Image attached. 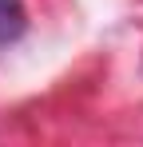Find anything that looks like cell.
Here are the masks:
<instances>
[{
  "mask_svg": "<svg viewBox=\"0 0 143 147\" xmlns=\"http://www.w3.org/2000/svg\"><path fill=\"white\" fill-rule=\"evenodd\" d=\"M24 36V4L20 0H0V44H12Z\"/></svg>",
  "mask_w": 143,
  "mask_h": 147,
  "instance_id": "obj_1",
  "label": "cell"
}]
</instances>
